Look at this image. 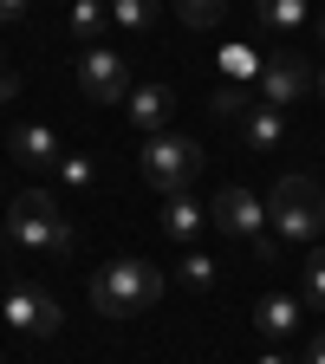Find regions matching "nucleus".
<instances>
[{
  "label": "nucleus",
  "instance_id": "nucleus-17",
  "mask_svg": "<svg viewBox=\"0 0 325 364\" xmlns=\"http://www.w3.org/2000/svg\"><path fill=\"white\" fill-rule=\"evenodd\" d=\"M150 20H156V0H111V26H124V33H150Z\"/></svg>",
  "mask_w": 325,
  "mask_h": 364
},
{
  "label": "nucleus",
  "instance_id": "nucleus-4",
  "mask_svg": "<svg viewBox=\"0 0 325 364\" xmlns=\"http://www.w3.org/2000/svg\"><path fill=\"white\" fill-rule=\"evenodd\" d=\"M137 169H144V182H150V189L176 196V189H189V182H196L202 150H196V136L163 130V136H144V150H137Z\"/></svg>",
  "mask_w": 325,
  "mask_h": 364
},
{
  "label": "nucleus",
  "instance_id": "nucleus-22",
  "mask_svg": "<svg viewBox=\"0 0 325 364\" xmlns=\"http://www.w3.org/2000/svg\"><path fill=\"white\" fill-rule=\"evenodd\" d=\"M59 176L72 182V189H91V182H98V163H91V156H72V150H65V163H59Z\"/></svg>",
  "mask_w": 325,
  "mask_h": 364
},
{
  "label": "nucleus",
  "instance_id": "nucleus-9",
  "mask_svg": "<svg viewBox=\"0 0 325 364\" xmlns=\"http://www.w3.org/2000/svg\"><path fill=\"white\" fill-rule=\"evenodd\" d=\"M124 111H130V124L144 130V136H163V130H169V111H176V98H169V85H130Z\"/></svg>",
  "mask_w": 325,
  "mask_h": 364
},
{
  "label": "nucleus",
  "instance_id": "nucleus-6",
  "mask_svg": "<svg viewBox=\"0 0 325 364\" xmlns=\"http://www.w3.org/2000/svg\"><path fill=\"white\" fill-rule=\"evenodd\" d=\"M7 326L26 332V338H53L65 326V306L46 293V287H33V280H14L7 287Z\"/></svg>",
  "mask_w": 325,
  "mask_h": 364
},
{
  "label": "nucleus",
  "instance_id": "nucleus-1",
  "mask_svg": "<svg viewBox=\"0 0 325 364\" xmlns=\"http://www.w3.org/2000/svg\"><path fill=\"white\" fill-rule=\"evenodd\" d=\"M156 299H163V273L150 260H137V254H124V260L91 273V306H98L105 318H137V312H150Z\"/></svg>",
  "mask_w": 325,
  "mask_h": 364
},
{
  "label": "nucleus",
  "instance_id": "nucleus-21",
  "mask_svg": "<svg viewBox=\"0 0 325 364\" xmlns=\"http://www.w3.org/2000/svg\"><path fill=\"white\" fill-rule=\"evenodd\" d=\"M247 111H254V98H247L241 85H221L215 91V117H247Z\"/></svg>",
  "mask_w": 325,
  "mask_h": 364
},
{
  "label": "nucleus",
  "instance_id": "nucleus-7",
  "mask_svg": "<svg viewBox=\"0 0 325 364\" xmlns=\"http://www.w3.org/2000/svg\"><path fill=\"white\" fill-rule=\"evenodd\" d=\"M78 85H85V98H98V105H124L130 98L124 53H111V46H85V53H78Z\"/></svg>",
  "mask_w": 325,
  "mask_h": 364
},
{
  "label": "nucleus",
  "instance_id": "nucleus-12",
  "mask_svg": "<svg viewBox=\"0 0 325 364\" xmlns=\"http://www.w3.org/2000/svg\"><path fill=\"white\" fill-rule=\"evenodd\" d=\"M254 332L273 338V345H280L287 332H299V299H293V293H267V299L254 306Z\"/></svg>",
  "mask_w": 325,
  "mask_h": 364
},
{
  "label": "nucleus",
  "instance_id": "nucleus-14",
  "mask_svg": "<svg viewBox=\"0 0 325 364\" xmlns=\"http://www.w3.org/2000/svg\"><path fill=\"white\" fill-rule=\"evenodd\" d=\"M105 26H111V0H72V33H78V46H105Z\"/></svg>",
  "mask_w": 325,
  "mask_h": 364
},
{
  "label": "nucleus",
  "instance_id": "nucleus-18",
  "mask_svg": "<svg viewBox=\"0 0 325 364\" xmlns=\"http://www.w3.org/2000/svg\"><path fill=\"white\" fill-rule=\"evenodd\" d=\"M221 72H228V85H247V78L260 72L254 46H221Z\"/></svg>",
  "mask_w": 325,
  "mask_h": 364
},
{
  "label": "nucleus",
  "instance_id": "nucleus-2",
  "mask_svg": "<svg viewBox=\"0 0 325 364\" xmlns=\"http://www.w3.org/2000/svg\"><path fill=\"white\" fill-rule=\"evenodd\" d=\"M7 235H14V247H26V254H72V221L59 215V202L46 196V189H20L14 196V215H7Z\"/></svg>",
  "mask_w": 325,
  "mask_h": 364
},
{
  "label": "nucleus",
  "instance_id": "nucleus-19",
  "mask_svg": "<svg viewBox=\"0 0 325 364\" xmlns=\"http://www.w3.org/2000/svg\"><path fill=\"white\" fill-rule=\"evenodd\" d=\"M182 287H189V293H208V287H215V260H208L202 247L182 254Z\"/></svg>",
  "mask_w": 325,
  "mask_h": 364
},
{
  "label": "nucleus",
  "instance_id": "nucleus-15",
  "mask_svg": "<svg viewBox=\"0 0 325 364\" xmlns=\"http://www.w3.org/2000/svg\"><path fill=\"white\" fill-rule=\"evenodd\" d=\"M254 14L267 33H299L306 26V0H254Z\"/></svg>",
  "mask_w": 325,
  "mask_h": 364
},
{
  "label": "nucleus",
  "instance_id": "nucleus-5",
  "mask_svg": "<svg viewBox=\"0 0 325 364\" xmlns=\"http://www.w3.org/2000/svg\"><path fill=\"white\" fill-rule=\"evenodd\" d=\"M208 221L221 228V235H235L241 247H254L260 260H273V235H267V208H260V196H247V189H221V196L208 202Z\"/></svg>",
  "mask_w": 325,
  "mask_h": 364
},
{
  "label": "nucleus",
  "instance_id": "nucleus-10",
  "mask_svg": "<svg viewBox=\"0 0 325 364\" xmlns=\"http://www.w3.org/2000/svg\"><path fill=\"white\" fill-rule=\"evenodd\" d=\"M7 150H14L20 163H33V169H59V163H65V144H59L53 124H20Z\"/></svg>",
  "mask_w": 325,
  "mask_h": 364
},
{
  "label": "nucleus",
  "instance_id": "nucleus-26",
  "mask_svg": "<svg viewBox=\"0 0 325 364\" xmlns=\"http://www.w3.org/2000/svg\"><path fill=\"white\" fill-rule=\"evenodd\" d=\"M260 364H293V358H287V351H267V358H260Z\"/></svg>",
  "mask_w": 325,
  "mask_h": 364
},
{
  "label": "nucleus",
  "instance_id": "nucleus-28",
  "mask_svg": "<svg viewBox=\"0 0 325 364\" xmlns=\"http://www.w3.org/2000/svg\"><path fill=\"white\" fill-rule=\"evenodd\" d=\"M319 46H325V20H319Z\"/></svg>",
  "mask_w": 325,
  "mask_h": 364
},
{
  "label": "nucleus",
  "instance_id": "nucleus-23",
  "mask_svg": "<svg viewBox=\"0 0 325 364\" xmlns=\"http://www.w3.org/2000/svg\"><path fill=\"white\" fill-rule=\"evenodd\" d=\"M14 98H20V78H14L7 65H0V105H14Z\"/></svg>",
  "mask_w": 325,
  "mask_h": 364
},
{
  "label": "nucleus",
  "instance_id": "nucleus-29",
  "mask_svg": "<svg viewBox=\"0 0 325 364\" xmlns=\"http://www.w3.org/2000/svg\"><path fill=\"white\" fill-rule=\"evenodd\" d=\"M0 364H7V358H0Z\"/></svg>",
  "mask_w": 325,
  "mask_h": 364
},
{
  "label": "nucleus",
  "instance_id": "nucleus-3",
  "mask_svg": "<svg viewBox=\"0 0 325 364\" xmlns=\"http://www.w3.org/2000/svg\"><path fill=\"white\" fill-rule=\"evenodd\" d=\"M267 221H273V235H280V241L312 247V241L325 235V196H319V182H312V176H287V182H273Z\"/></svg>",
  "mask_w": 325,
  "mask_h": 364
},
{
  "label": "nucleus",
  "instance_id": "nucleus-16",
  "mask_svg": "<svg viewBox=\"0 0 325 364\" xmlns=\"http://www.w3.org/2000/svg\"><path fill=\"white\" fill-rule=\"evenodd\" d=\"M299 299L312 312H325V254H306L299 260Z\"/></svg>",
  "mask_w": 325,
  "mask_h": 364
},
{
  "label": "nucleus",
  "instance_id": "nucleus-25",
  "mask_svg": "<svg viewBox=\"0 0 325 364\" xmlns=\"http://www.w3.org/2000/svg\"><path fill=\"white\" fill-rule=\"evenodd\" d=\"M26 14V0H0V20H20Z\"/></svg>",
  "mask_w": 325,
  "mask_h": 364
},
{
  "label": "nucleus",
  "instance_id": "nucleus-13",
  "mask_svg": "<svg viewBox=\"0 0 325 364\" xmlns=\"http://www.w3.org/2000/svg\"><path fill=\"white\" fill-rule=\"evenodd\" d=\"M241 136H247V150H273L287 136V111H273V105H254L241 117Z\"/></svg>",
  "mask_w": 325,
  "mask_h": 364
},
{
  "label": "nucleus",
  "instance_id": "nucleus-8",
  "mask_svg": "<svg viewBox=\"0 0 325 364\" xmlns=\"http://www.w3.org/2000/svg\"><path fill=\"white\" fill-rule=\"evenodd\" d=\"M306 85H312L306 53H273V59L260 65V105L287 111V105H299V98H306Z\"/></svg>",
  "mask_w": 325,
  "mask_h": 364
},
{
  "label": "nucleus",
  "instance_id": "nucleus-27",
  "mask_svg": "<svg viewBox=\"0 0 325 364\" xmlns=\"http://www.w3.org/2000/svg\"><path fill=\"white\" fill-rule=\"evenodd\" d=\"M312 85H319V91H325V65H319V72H312Z\"/></svg>",
  "mask_w": 325,
  "mask_h": 364
},
{
  "label": "nucleus",
  "instance_id": "nucleus-24",
  "mask_svg": "<svg viewBox=\"0 0 325 364\" xmlns=\"http://www.w3.org/2000/svg\"><path fill=\"white\" fill-rule=\"evenodd\" d=\"M299 364H325V332H319V338L306 345V358H299Z\"/></svg>",
  "mask_w": 325,
  "mask_h": 364
},
{
  "label": "nucleus",
  "instance_id": "nucleus-11",
  "mask_svg": "<svg viewBox=\"0 0 325 364\" xmlns=\"http://www.w3.org/2000/svg\"><path fill=\"white\" fill-rule=\"evenodd\" d=\"M202 228H208V208H202L189 189H176V196L163 202V235H169V241L196 247V235H202Z\"/></svg>",
  "mask_w": 325,
  "mask_h": 364
},
{
  "label": "nucleus",
  "instance_id": "nucleus-20",
  "mask_svg": "<svg viewBox=\"0 0 325 364\" xmlns=\"http://www.w3.org/2000/svg\"><path fill=\"white\" fill-rule=\"evenodd\" d=\"M221 7H228V0H176V14L189 20V26H215V20H221Z\"/></svg>",
  "mask_w": 325,
  "mask_h": 364
}]
</instances>
